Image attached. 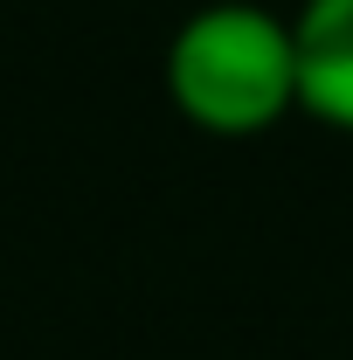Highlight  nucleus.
Instances as JSON below:
<instances>
[{"label": "nucleus", "instance_id": "nucleus-2", "mask_svg": "<svg viewBox=\"0 0 353 360\" xmlns=\"http://www.w3.org/2000/svg\"><path fill=\"white\" fill-rule=\"evenodd\" d=\"M291 49H298V118L353 139V0H298Z\"/></svg>", "mask_w": 353, "mask_h": 360}, {"label": "nucleus", "instance_id": "nucleus-1", "mask_svg": "<svg viewBox=\"0 0 353 360\" xmlns=\"http://www.w3.org/2000/svg\"><path fill=\"white\" fill-rule=\"evenodd\" d=\"M167 104L208 139H264L298 118V49L291 14L264 0H208L180 14L160 56Z\"/></svg>", "mask_w": 353, "mask_h": 360}]
</instances>
